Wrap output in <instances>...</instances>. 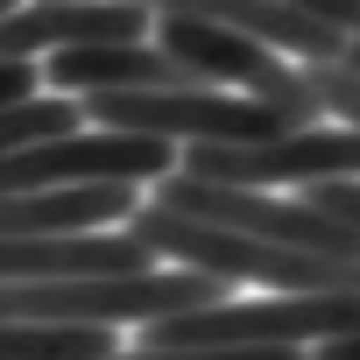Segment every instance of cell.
I'll use <instances>...</instances> for the list:
<instances>
[{"label": "cell", "instance_id": "30bf717a", "mask_svg": "<svg viewBox=\"0 0 360 360\" xmlns=\"http://www.w3.org/2000/svg\"><path fill=\"white\" fill-rule=\"evenodd\" d=\"M120 339L92 325H0V360H113Z\"/></svg>", "mask_w": 360, "mask_h": 360}, {"label": "cell", "instance_id": "8992f818", "mask_svg": "<svg viewBox=\"0 0 360 360\" xmlns=\"http://www.w3.org/2000/svg\"><path fill=\"white\" fill-rule=\"evenodd\" d=\"M148 43L169 50L176 64H184L198 85H212V92L233 85L240 99H262V106L283 113L290 127H325V113H318V99H311V85H304V71L283 64L276 50H262V43H240V36L198 29V22H155Z\"/></svg>", "mask_w": 360, "mask_h": 360}, {"label": "cell", "instance_id": "ba28073f", "mask_svg": "<svg viewBox=\"0 0 360 360\" xmlns=\"http://www.w3.org/2000/svg\"><path fill=\"white\" fill-rule=\"evenodd\" d=\"M148 22H198V29H226L240 43L276 50L283 64H346V36H332L325 22H311L290 0H141Z\"/></svg>", "mask_w": 360, "mask_h": 360}, {"label": "cell", "instance_id": "5b68a950", "mask_svg": "<svg viewBox=\"0 0 360 360\" xmlns=\"http://www.w3.org/2000/svg\"><path fill=\"white\" fill-rule=\"evenodd\" d=\"M176 169L226 191H311V184H360V134L353 127H290L248 148H176Z\"/></svg>", "mask_w": 360, "mask_h": 360}, {"label": "cell", "instance_id": "3957f363", "mask_svg": "<svg viewBox=\"0 0 360 360\" xmlns=\"http://www.w3.org/2000/svg\"><path fill=\"white\" fill-rule=\"evenodd\" d=\"M226 304L219 283L184 276V269H148V276H113V283H0V325H155Z\"/></svg>", "mask_w": 360, "mask_h": 360}, {"label": "cell", "instance_id": "277c9868", "mask_svg": "<svg viewBox=\"0 0 360 360\" xmlns=\"http://www.w3.org/2000/svg\"><path fill=\"white\" fill-rule=\"evenodd\" d=\"M148 205H155V212H176V219H198V226H219V233H240V240H262V248L325 255V262H360V240H353L346 226H332L325 212H311L304 198L226 191V184H198V176L169 169Z\"/></svg>", "mask_w": 360, "mask_h": 360}, {"label": "cell", "instance_id": "8fae6325", "mask_svg": "<svg viewBox=\"0 0 360 360\" xmlns=\"http://www.w3.org/2000/svg\"><path fill=\"white\" fill-rule=\"evenodd\" d=\"M85 113L78 99H57V92H29L22 106L0 113V155H15V148H36V141H57V134H78Z\"/></svg>", "mask_w": 360, "mask_h": 360}, {"label": "cell", "instance_id": "52a82bcc", "mask_svg": "<svg viewBox=\"0 0 360 360\" xmlns=\"http://www.w3.org/2000/svg\"><path fill=\"white\" fill-rule=\"evenodd\" d=\"M155 22L141 0H29L0 15V64H43L57 50H99V43H141Z\"/></svg>", "mask_w": 360, "mask_h": 360}, {"label": "cell", "instance_id": "6da1fadb", "mask_svg": "<svg viewBox=\"0 0 360 360\" xmlns=\"http://www.w3.org/2000/svg\"><path fill=\"white\" fill-rule=\"evenodd\" d=\"M120 233L134 248H148L155 262L184 269V276H205L219 290L255 283L269 297H360V262L262 248V240H240V233H219V226H198V219H176V212H155V205H134Z\"/></svg>", "mask_w": 360, "mask_h": 360}, {"label": "cell", "instance_id": "9c48e42d", "mask_svg": "<svg viewBox=\"0 0 360 360\" xmlns=\"http://www.w3.org/2000/svg\"><path fill=\"white\" fill-rule=\"evenodd\" d=\"M162 269L148 248L113 233H64V240H0V283H113Z\"/></svg>", "mask_w": 360, "mask_h": 360}, {"label": "cell", "instance_id": "7c38bea8", "mask_svg": "<svg viewBox=\"0 0 360 360\" xmlns=\"http://www.w3.org/2000/svg\"><path fill=\"white\" fill-rule=\"evenodd\" d=\"M29 92H43V71H36V64H0V113L22 106Z\"/></svg>", "mask_w": 360, "mask_h": 360}, {"label": "cell", "instance_id": "7a4b0ae2", "mask_svg": "<svg viewBox=\"0 0 360 360\" xmlns=\"http://www.w3.org/2000/svg\"><path fill=\"white\" fill-rule=\"evenodd\" d=\"M346 332H360V297H226L141 325L134 353H311Z\"/></svg>", "mask_w": 360, "mask_h": 360}]
</instances>
